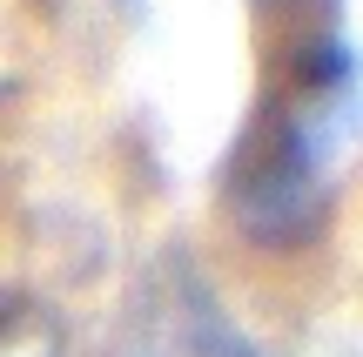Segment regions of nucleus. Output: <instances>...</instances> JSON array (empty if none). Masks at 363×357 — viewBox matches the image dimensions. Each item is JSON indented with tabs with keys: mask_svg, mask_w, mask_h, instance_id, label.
I'll return each instance as SVG.
<instances>
[]
</instances>
